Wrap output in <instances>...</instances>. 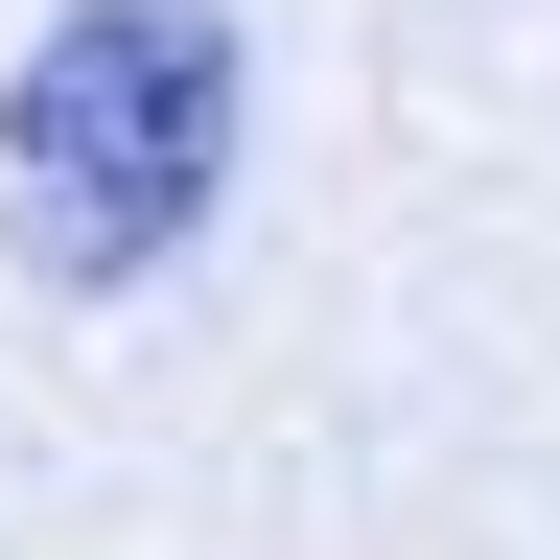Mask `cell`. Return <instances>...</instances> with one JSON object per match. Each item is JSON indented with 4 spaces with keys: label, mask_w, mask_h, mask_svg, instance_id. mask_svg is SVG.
<instances>
[{
    "label": "cell",
    "mask_w": 560,
    "mask_h": 560,
    "mask_svg": "<svg viewBox=\"0 0 560 560\" xmlns=\"http://www.w3.org/2000/svg\"><path fill=\"white\" fill-rule=\"evenodd\" d=\"M0 187H24L47 280H140L187 257V210L234 187V24L210 0H70L0 94Z\"/></svg>",
    "instance_id": "6da1fadb"
}]
</instances>
